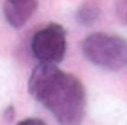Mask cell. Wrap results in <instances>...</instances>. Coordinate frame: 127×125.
I'll return each instance as SVG.
<instances>
[{"instance_id": "4", "label": "cell", "mask_w": 127, "mask_h": 125, "mask_svg": "<svg viewBox=\"0 0 127 125\" xmlns=\"http://www.w3.org/2000/svg\"><path fill=\"white\" fill-rule=\"evenodd\" d=\"M38 0H4V17L13 29H21L34 15Z\"/></svg>"}, {"instance_id": "7", "label": "cell", "mask_w": 127, "mask_h": 125, "mask_svg": "<svg viewBox=\"0 0 127 125\" xmlns=\"http://www.w3.org/2000/svg\"><path fill=\"white\" fill-rule=\"evenodd\" d=\"M17 125H46V121L40 118H27V120H21Z\"/></svg>"}, {"instance_id": "3", "label": "cell", "mask_w": 127, "mask_h": 125, "mask_svg": "<svg viewBox=\"0 0 127 125\" xmlns=\"http://www.w3.org/2000/svg\"><path fill=\"white\" fill-rule=\"evenodd\" d=\"M31 49L32 55L40 62H57L63 61L64 53H66V34L61 25H46L44 29L32 36L31 40Z\"/></svg>"}, {"instance_id": "5", "label": "cell", "mask_w": 127, "mask_h": 125, "mask_svg": "<svg viewBox=\"0 0 127 125\" xmlns=\"http://www.w3.org/2000/svg\"><path fill=\"white\" fill-rule=\"evenodd\" d=\"M99 15H101V8L97 6V2L87 0V2H84V4L80 6L78 13H76V19H78L80 25L89 27V25H93V23L99 19Z\"/></svg>"}, {"instance_id": "1", "label": "cell", "mask_w": 127, "mask_h": 125, "mask_svg": "<svg viewBox=\"0 0 127 125\" xmlns=\"http://www.w3.org/2000/svg\"><path fill=\"white\" fill-rule=\"evenodd\" d=\"M29 93L51 112L59 125H80L85 116V89L76 76L40 62L29 78Z\"/></svg>"}, {"instance_id": "2", "label": "cell", "mask_w": 127, "mask_h": 125, "mask_svg": "<svg viewBox=\"0 0 127 125\" xmlns=\"http://www.w3.org/2000/svg\"><path fill=\"white\" fill-rule=\"evenodd\" d=\"M84 57L104 70H122L127 66V40L116 34L93 32L82 42Z\"/></svg>"}, {"instance_id": "6", "label": "cell", "mask_w": 127, "mask_h": 125, "mask_svg": "<svg viewBox=\"0 0 127 125\" xmlns=\"http://www.w3.org/2000/svg\"><path fill=\"white\" fill-rule=\"evenodd\" d=\"M116 15L123 25H127V0H118L116 4Z\"/></svg>"}]
</instances>
